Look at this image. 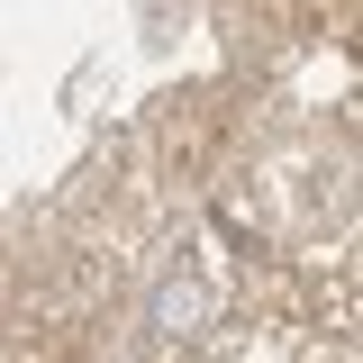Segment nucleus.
<instances>
[{
    "label": "nucleus",
    "instance_id": "nucleus-1",
    "mask_svg": "<svg viewBox=\"0 0 363 363\" xmlns=\"http://www.w3.org/2000/svg\"><path fill=\"white\" fill-rule=\"evenodd\" d=\"M300 363H363V345H309Z\"/></svg>",
    "mask_w": 363,
    "mask_h": 363
}]
</instances>
